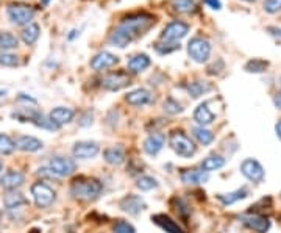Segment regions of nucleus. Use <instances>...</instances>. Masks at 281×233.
<instances>
[{
    "label": "nucleus",
    "instance_id": "6e6552de",
    "mask_svg": "<svg viewBox=\"0 0 281 233\" xmlns=\"http://www.w3.org/2000/svg\"><path fill=\"white\" fill-rule=\"evenodd\" d=\"M241 172L244 177L248 178L250 182H253V183H261L265 177V172H264V168L261 166V163L253 158H247L242 161Z\"/></svg>",
    "mask_w": 281,
    "mask_h": 233
},
{
    "label": "nucleus",
    "instance_id": "0eeeda50",
    "mask_svg": "<svg viewBox=\"0 0 281 233\" xmlns=\"http://www.w3.org/2000/svg\"><path fill=\"white\" fill-rule=\"evenodd\" d=\"M189 32V25L186 22H181V20H174L171 24H167L166 28L162 30L161 33V41L164 42H176L183 39L184 36L188 35Z\"/></svg>",
    "mask_w": 281,
    "mask_h": 233
},
{
    "label": "nucleus",
    "instance_id": "1a4fd4ad",
    "mask_svg": "<svg viewBox=\"0 0 281 233\" xmlns=\"http://www.w3.org/2000/svg\"><path fill=\"white\" fill-rule=\"evenodd\" d=\"M49 166L56 177H68L77 171V163L72 158H66V156H55L50 160Z\"/></svg>",
    "mask_w": 281,
    "mask_h": 233
},
{
    "label": "nucleus",
    "instance_id": "2f4dec72",
    "mask_svg": "<svg viewBox=\"0 0 281 233\" xmlns=\"http://www.w3.org/2000/svg\"><path fill=\"white\" fill-rule=\"evenodd\" d=\"M14 149H16L14 141L8 136V135L0 133V154H2V155H10V154L14 152Z\"/></svg>",
    "mask_w": 281,
    "mask_h": 233
},
{
    "label": "nucleus",
    "instance_id": "393cba45",
    "mask_svg": "<svg viewBox=\"0 0 281 233\" xmlns=\"http://www.w3.org/2000/svg\"><path fill=\"white\" fill-rule=\"evenodd\" d=\"M41 35V28L38 24H28L24 27V30L20 32V38H22V41H24L27 46H33V44L38 41V38Z\"/></svg>",
    "mask_w": 281,
    "mask_h": 233
},
{
    "label": "nucleus",
    "instance_id": "412c9836",
    "mask_svg": "<svg viewBox=\"0 0 281 233\" xmlns=\"http://www.w3.org/2000/svg\"><path fill=\"white\" fill-rule=\"evenodd\" d=\"M125 100H127L130 105H135V107H140V105H145L152 100V93L149 89H144V88H139L135 89V91L128 93L125 96Z\"/></svg>",
    "mask_w": 281,
    "mask_h": 233
},
{
    "label": "nucleus",
    "instance_id": "a878e982",
    "mask_svg": "<svg viewBox=\"0 0 281 233\" xmlns=\"http://www.w3.org/2000/svg\"><path fill=\"white\" fill-rule=\"evenodd\" d=\"M149 66H150V58H149V55L139 54V55H136V57H133L130 61H128V71L133 72V74H139V72L145 71Z\"/></svg>",
    "mask_w": 281,
    "mask_h": 233
},
{
    "label": "nucleus",
    "instance_id": "f8f14e48",
    "mask_svg": "<svg viewBox=\"0 0 281 233\" xmlns=\"http://www.w3.org/2000/svg\"><path fill=\"white\" fill-rule=\"evenodd\" d=\"M241 222L248 227L250 230H253L256 233H267L270 229V221L267 217L260 216V214H248V216H242Z\"/></svg>",
    "mask_w": 281,
    "mask_h": 233
},
{
    "label": "nucleus",
    "instance_id": "f257e3e1",
    "mask_svg": "<svg viewBox=\"0 0 281 233\" xmlns=\"http://www.w3.org/2000/svg\"><path fill=\"white\" fill-rule=\"evenodd\" d=\"M155 22H157L155 18L147 13H138L127 16L121 22V25L111 33L109 42L121 49L127 47L133 39H136L138 36H142L152 25H155Z\"/></svg>",
    "mask_w": 281,
    "mask_h": 233
},
{
    "label": "nucleus",
    "instance_id": "ea45409f",
    "mask_svg": "<svg viewBox=\"0 0 281 233\" xmlns=\"http://www.w3.org/2000/svg\"><path fill=\"white\" fill-rule=\"evenodd\" d=\"M180 46L178 44H175V42H166V44H157V50L159 52V54H171V52H175V50H178Z\"/></svg>",
    "mask_w": 281,
    "mask_h": 233
},
{
    "label": "nucleus",
    "instance_id": "c03bdc74",
    "mask_svg": "<svg viewBox=\"0 0 281 233\" xmlns=\"http://www.w3.org/2000/svg\"><path fill=\"white\" fill-rule=\"evenodd\" d=\"M275 130H277V135H278L280 139H281V121H278V124L275 125Z\"/></svg>",
    "mask_w": 281,
    "mask_h": 233
},
{
    "label": "nucleus",
    "instance_id": "2eb2a0df",
    "mask_svg": "<svg viewBox=\"0 0 281 233\" xmlns=\"http://www.w3.org/2000/svg\"><path fill=\"white\" fill-rule=\"evenodd\" d=\"M24 182H25V177L19 171H8L0 177V186L8 191H13V190H16V188L22 186Z\"/></svg>",
    "mask_w": 281,
    "mask_h": 233
},
{
    "label": "nucleus",
    "instance_id": "bb28decb",
    "mask_svg": "<svg viewBox=\"0 0 281 233\" xmlns=\"http://www.w3.org/2000/svg\"><path fill=\"white\" fill-rule=\"evenodd\" d=\"M103 158L111 166H121V164L125 161V154L119 147H109L103 152Z\"/></svg>",
    "mask_w": 281,
    "mask_h": 233
},
{
    "label": "nucleus",
    "instance_id": "f3484780",
    "mask_svg": "<svg viewBox=\"0 0 281 233\" xmlns=\"http://www.w3.org/2000/svg\"><path fill=\"white\" fill-rule=\"evenodd\" d=\"M73 116H75V111L72 108H66V107H56L50 111V119L53 121V124H56L58 127H63L66 124H69Z\"/></svg>",
    "mask_w": 281,
    "mask_h": 233
},
{
    "label": "nucleus",
    "instance_id": "4c0bfd02",
    "mask_svg": "<svg viewBox=\"0 0 281 233\" xmlns=\"http://www.w3.org/2000/svg\"><path fill=\"white\" fill-rule=\"evenodd\" d=\"M0 64L2 66H18L19 64V59L16 55H13V54H6V52H2L0 54Z\"/></svg>",
    "mask_w": 281,
    "mask_h": 233
},
{
    "label": "nucleus",
    "instance_id": "8fccbe9b",
    "mask_svg": "<svg viewBox=\"0 0 281 233\" xmlns=\"http://www.w3.org/2000/svg\"><path fill=\"white\" fill-rule=\"evenodd\" d=\"M246 2H255V0H246Z\"/></svg>",
    "mask_w": 281,
    "mask_h": 233
},
{
    "label": "nucleus",
    "instance_id": "9d476101",
    "mask_svg": "<svg viewBox=\"0 0 281 233\" xmlns=\"http://www.w3.org/2000/svg\"><path fill=\"white\" fill-rule=\"evenodd\" d=\"M99 152H100V147L97 142H94V141H78L73 144V149H72L73 156H75V158H81V160L94 158Z\"/></svg>",
    "mask_w": 281,
    "mask_h": 233
},
{
    "label": "nucleus",
    "instance_id": "a18cd8bd",
    "mask_svg": "<svg viewBox=\"0 0 281 233\" xmlns=\"http://www.w3.org/2000/svg\"><path fill=\"white\" fill-rule=\"evenodd\" d=\"M75 33H77V30H72L70 35H69V39H73V38H75Z\"/></svg>",
    "mask_w": 281,
    "mask_h": 233
},
{
    "label": "nucleus",
    "instance_id": "58836bf2",
    "mask_svg": "<svg viewBox=\"0 0 281 233\" xmlns=\"http://www.w3.org/2000/svg\"><path fill=\"white\" fill-rule=\"evenodd\" d=\"M264 11L269 14H275V13L281 11V0H265Z\"/></svg>",
    "mask_w": 281,
    "mask_h": 233
},
{
    "label": "nucleus",
    "instance_id": "09e8293b",
    "mask_svg": "<svg viewBox=\"0 0 281 233\" xmlns=\"http://www.w3.org/2000/svg\"><path fill=\"white\" fill-rule=\"evenodd\" d=\"M0 94H6V91H5V89H3V91H0Z\"/></svg>",
    "mask_w": 281,
    "mask_h": 233
},
{
    "label": "nucleus",
    "instance_id": "f704fd0d",
    "mask_svg": "<svg viewBox=\"0 0 281 233\" xmlns=\"http://www.w3.org/2000/svg\"><path fill=\"white\" fill-rule=\"evenodd\" d=\"M172 8L176 13H189L194 8V0H172Z\"/></svg>",
    "mask_w": 281,
    "mask_h": 233
},
{
    "label": "nucleus",
    "instance_id": "5701e85b",
    "mask_svg": "<svg viewBox=\"0 0 281 233\" xmlns=\"http://www.w3.org/2000/svg\"><path fill=\"white\" fill-rule=\"evenodd\" d=\"M27 204H28V200L25 199L24 194L16 191V190L8 191L3 197V205L6 210H14V208H19V207L27 205Z\"/></svg>",
    "mask_w": 281,
    "mask_h": 233
},
{
    "label": "nucleus",
    "instance_id": "dca6fc26",
    "mask_svg": "<svg viewBox=\"0 0 281 233\" xmlns=\"http://www.w3.org/2000/svg\"><path fill=\"white\" fill-rule=\"evenodd\" d=\"M152 221L164 230L166 233H186L178 224H176L171 216H167L164 213H159V214H153L152 216Z\"/></svg>",
    "mask_w": 281,
    "mask_h": 233
},
{
    "label": "nucleus",
    "instance_id": "72a5a7b5",
    "mask_svg": "<svg viewBox=\"0 0 281 233\" xmlns=\"http://www.w3.org/2000/svg\"><path fill=\"white\" fill-rule=\"evenodd\" d=\"M267 66H269L267 61H264V59H258V58H255V59H250V61L246 64V71H247V72L261 74V72H264L265 69H267Z\"/></svg>",
    "mask_w": 281,
    "mask_h": 233
},
{
    "label": "nucleus",
    "instance_id": "6ab92c4d",
    "mask_svg": "<svg viewBox=\"0 0 281 233\" xmlns=\"http://www.w3.org/2000/svg\"><path fill=\"white\" fill-rule=\"evenodd\" d=\"M14 144H16V149L22 152H38L42 149V141L35 136H19L14 141Z\"/></svg>",
    "mask_w": 281,
    "mask_h": 233
},
{
    "label": "nucleus",
    "instance_id": "4be33fe9",
    "mask_svg": "<svg viewBox=\"0 0 281 233\" xmlns=\"http://www.w3.org/2000/svg\"><path fill=\"white\" fill-rule=\"evenodd\" d=\"M208 180V174L198 169H188L181 172V182L186 185H202Z\"/></svg>",
    "mask_w": 281,
    "mask_h": 233
},
{
    "label": "nucleus",
    "instance_id": "473e14b6",
    "mask_svg": "<svg viewBox=\"0 0 281 233\" xmlns=\"http://www.w3.org/2000/svg\"><path fill=\"white\" fill-rule=\"evenodd\" d=\"M136 186L139 188L140 191H152L158 186V182L150 175H142V177L138 178Z\"/></svg>",
    "mask_w": 281,
    "mask_h": 233
},
{
    "label": "nucleus",
    "instance_id": "39448f33",
    "mask_svg": "<svg viewBox=\"0 0 281 233\" xmlns=\"http://www.w3.org/2000/svg\"><path fill=\"white\" fill-rule=\"evenodd\" d=\"M188 52L195 63H205L211 55V44L205 38H192L188 44Z\"/></svg>",
    "mask_w": 281,
    "mask_h": 233
},
{
    "label": "nucleus",
    "instance_id": "37998d69",
    "mask_svg": "<svg viewBox=\"0 0 281 233\" xmlns=\"http://www.w3.org/2000/svg\"><path fill=\"white\" fill-rule=\"evenodd\" d=\"M269 32H272V35H275V36H281V30H280V28L269 27Z\"/></svg>",
    "mask_w": 281,
    "mask_h": 233
},
{
    "label": "nucleus",
    "instance_id": "3c124183",
    "mask_svg": "<svg viewBox=\"0 0 281 233\" xmlns=\"http://www.w3.org/2000/svg\"><path fill=\"white\" fill-rule=\"evenodd\" d=\"M280 83H281V80H280Z\"/></svg>",
    "mask_w": 281,
    "mask_h": 233
},
{
    "label": "nucleus",
    "instance_id": "b1692460",
    "mask_svg": "<svg viewBox=\"0 0 281 233\" xmlns=\"http://www.w3.org/2000/svg\"><path fill=\"white\" fill-rule=\"evenodd\" d=\"M248 196V190L247 188H242V190H236L233 193H227V194H217V200L222 205H233L236 202H239L242 199H246Z\"/></svg>",
    "mask_w": 281,
    "mask_h": 233
},
{
    "label": "nucleus",
    "instance_id": "ddd939ff",
    "mask_svg": "<svg viewBox=\"0 0 281 233\" xmlns=\"http://www.w3.org/2000/svg\"><path fill=\"white\" fill-rule=\"evenodd\" d=\"M119 205L121 208L123 210L125 213H128V214H139L142 210L147 208L145 205V202L142 197H139V196H135V194H130V196H125L121 202H119Z\"/></svg>",
    "mask_w": 281,
    "mask_h": 233
},
{
    "label": "nucleus",
    "instance_id": "7c9ffc66",
    "mask_svg": "<svg viewBox=\"0 0 281 233\" xmlns=\"http://www.w3.org/2000/svg\"><path fill=\"white\" fill-rule=\"evenodd\" d=\"M210 85L205 83V81H192V83H189L186 86V91L194 97V99H197V97H200L203 94H206L210 91Z\"/></svg>",
    "mask_w": 281,
    "mask_h": 233
},
{
    "label": "nucleus",
    "instance_id": "79ce46f5",
    "mask_svg": "<svg viewBox=\"0 0 281 233\" xmlns=\"http://www.w3.org/2000/svg\"><path fill=\"white\" fill-rule=\"evenodd\" d=\"M273 102H275V107L278 110H281V93H277L275 97H273Z\"/></svg>",
    "mask_w": 281,
    "mask_h": 233
},
{
    "label": "nucleus",
    "instance_id": "e433bc0d",
    "mask_svg": "<svg viewBox=\"0 0 281 233\" xmlns=\"http://www.w3.org/2000/svg\"><path fill=\"white\" fill-rule=\"evenodd\" d=\"M113 233H136V230L127 221H117L113 227Z\"/></svg>",
    "mask_w": 281,
    "mask_h": 233
},
{
    "label": "nucleus",
    "instance_id": "f03ea898",
    "mask_svg": "<svg viewBox=\"0 0 281 233\" xmlns=\"http://www.w3.org/2000/svg\"><path fill=\"white\" fill-rule=\"evenodd\" d=\"M103 185L97 178L78 177L70 185V194L78 200H94L100 196Z\"/></svg>",
    "mask_w": 281,
    "mask_h": 233
},
{
    "label": "nucleus",
    "instance_id": "7ed1b4c3",
    "mask_svg": "<svg viewBox=\"0 0 281 233\" xmlns=\"http://www.w3.org/2000/svg\"><path fill=\"white\" fill-rule=\"evenodd\" d=\"M169 142H171V147L174 149V152L178 154L180 156H184V158H191V156L195 155L197 152V146L194 144V141L183 132H178V130L172 132L171 136H169Z\"/></svg>",
    "mask_w": 281,
    "mask_h": 233
},
{
    "label": "nucleus",
    "instance_id": "a19ab883",
    "mask_svg": "<svg viewBox=\"0 0 281 233\" xmlns=\"http://www.w3.org/2000/svg\"><path fill=\"white\" fill-rule=\"evenodd\" d=\"M205 3H206V5H210L212 10H220V8H222L220 0H205Z\"/></svg>",
    "mask_w": 281,
    "mask_h": 233
},
{
    "label": "nucleus",
    "instance_id": "c9c22d12",
    "mask_svg": "<svg viewBox=\"0 0 281 233\" xmlns=\"http://www.w3.org/2000/svg\"><path fill=\"white\" fill-rule=\"evenodd\" d=\"M164 111L167 115H178V113L183 111V107H181V103H178L174 99V97H169L164 102Z\"/></svg>",
    "mask_w": 281,
    "mask_h": 233
},
{
    "label": "nucleus",
    "instance_id": "423d86ee",
    "mask_svg": "<svg viewBox=\"0 0 281 233\" xmlns=\"http://www.w3.org/2000/svg\"><path fill=\"white\" fill-rule=\"evenodd\" d=\"M32 196L35 204L39 208H49L55 202V191L52 188L42 182H38L32 186Z\"/></svg>",
    "mask_w": 281,
    "mask_h": 233
},
{
    "label": "nucleus",
    "instance_id": "49530a36",
    "mask_svg": "<svg viewBox=\"0 0 281 233\" xmlns=\"http://www.w3.org/2000/svg\"><path fill=\"white\" fill-rule=\"evenodd\" d=\"M49 2H50V0H41V5L47 6V5H49Z\"/></svg>",
    "mask_w": 281,
    "mask_h": 233
},
{
    "label": "nucleus",
    "instance_id": "4468645a",
    "mask_svg": "<svg viewBox=\"0 0 281 233\" xmlns=\"http://www.w3.org/2000/svg\"><path fill=\"white\" fill-rule=\"evenodd\" d=\"M117 63H119V58L116 55L109 54V52H100V54H97L91 59V67L94 71H103L116 66Z\"/></svg>",
    "mask_w": 281,
    "mask_h": 233
},
{
    "label": "nucleus",
    "instance_id": "c756f323",
    "mask_svg": "<svg viewBox=\"0 0 281 233\" xmlns=\"http://www.w3.org/2000/svg\"><path fill=\"white\" fill-rule=\"evenodd\" d=\"M19 46V39L10 32H0V49L11 50Z\"/></svg>",
    "mask_w": 281,
    "mask_h": 233
},
{
    "label": "nucleus",
    "instance_id": "20e7f679",
    "mask_svg": "<svg viewBox=\"0 0 281 233\" xmlns=\"http://www.w3.org/2000/svg\"><path fill=\"white\" fill-rule=\"evenodd\" d=\"M6 13H8V18L14 25L25 27L28 24H32V20L35 18V10L25 3H10Z\"/></svg>",
    "mask_w": 281,
    "mask_h": 233
},
{
    "label": "nucleus",
    "instance_id": "a211bd4d",
    "mask_svg": "<svg viewBox=\"0 0 281 233\" xmlns=\"http://www.w3.org/2000/svg\"><path fill=\"white\" fill-rule=\"evenodd\" d=\"M164 142H166V136L162 133H152V135H149V136H147L145 141H144L145 154L157 155L159 150L162 149V146H164Z\"/></svg>",
    "mask_w": 281,
    "mask_h": 233
},
{
    "label": "nucleus",
    "instance_id": "aec40b11",
    "mask_svg": "<svg viewBox=\"0 0 281 233\" xmlns=\"http://www.w3.org/2000/svg\"><path fill=\"white\" fill-rule=\"evenodd\" d=\"M214 119H216V115L208 108V103H202L198 105L194 111V121L200 125V127H206L214 122Z\"/></svg>",
    "mask_w": 281,
    "mask_h": 233
},
{
    "label": "nucleus",
    "instance_id": "c85d7f7f",
    "mask_svg": "<svg viewBox=\"0 0 281 233\" xmlns=\"http://www.w3.org/2000/svg\"><path fill=\"white\" fill-rule=\"evenodd\" d=\"M192 135H194V138L203 146H210L214 141V133L208 129H205V127H200V125L192 129Z\"/></svg>",
    "mask_w": 281,
    "mask_h": 233
},
{
    "label": "nucleus",
    "instance_id": "de8ad7c7",
    "mask_svg": "<svg viewBox=\"0 0 281 233\" xmlns=\"http://www.w3.org/2000/svg\"><path fill=\"white\" fill-rule=\"evenodd\" d=\"M2 171H3V163L0 161V172H2Z\"/></svg>",
    "mask_w": 281,
    "mask_h": 233
},
{
    "label": "nucleus",
    "instance_id": "9b49d317",
    "mask_svg": "<svg viewBox=\"0 0 281 233\" xmlns=\"http://www.w3.org/2000/svg\"><path fill=\"white\" fill-rule=\"evenodd\" d=\"M102 85L108 91H119V89L131 85V80L128 74L125 72H116V74H108L105 78L102 80Z\"/></svg>",
    "mask_w": 281,
    "mask_h": 233
},
{
    "label": "nucleus",
    "instance_id": "cd10ccee",
    "mask_svg": "<svg viewBox=\"0 0 281 233\" xmlns=\"http://www.w3.org/2000/svg\"><path fill=\"white\" fill-rule=\"evenodd\" d=\"M225 166V158H222V156L219 155H211V156H206V158L202 161L200 164V168L203 172H212V171H217L220 168H224Z\"/></svg>",
    "mask_w": 281,
    "mask_h": 233
}]
</instances>
